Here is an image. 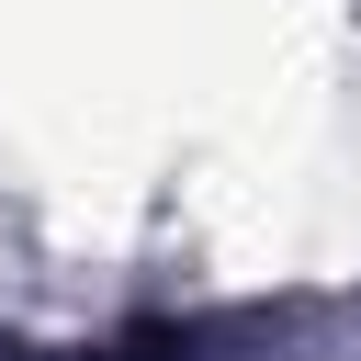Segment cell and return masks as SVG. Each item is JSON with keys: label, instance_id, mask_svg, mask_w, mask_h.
I'll return each instance as SVG.
<instances>
[{"label": "cell", "instance_id": "obj_1", "mask_svg": "<svg viewBox=\"0 0 361 361\" xmlns=\"http://www.w3.org/2000/svg\"><path fill=\"white\" fill-rule=\"evenodd\" d=\"M0 361H203V327L147 316V327H113V338H79V350H0Z\"/></svg>", "mask_w": 361, "mask_h": 361}]
</instances>
